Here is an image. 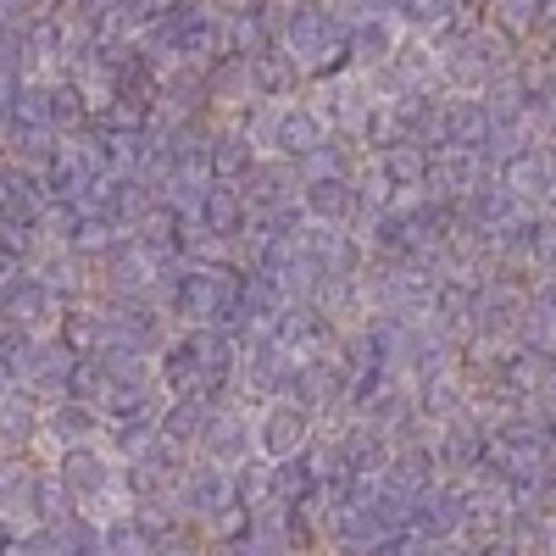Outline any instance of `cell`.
Wrapping results in <instances>:
<instances>
[]
</instances>
